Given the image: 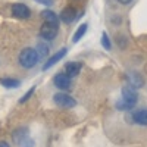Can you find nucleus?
<instances>
[{
    "label": "nucleus",
    "mask_w": 147,
    "mask_h": 147,
    "mask_svg": "<svg viewBox=\"0 0 147 147\" xmlns=\"http://www.w3.org/2000/svg\"><path fill=\"white\" fill-rule=\"evenodd\" d=\"M38 53H37L35 49H31V47H27L24 49V50L19 53V63L21 66L24 68H32L37 65V62H38Z\"/></svg>",
    "instance_id": "obj_1"
},
{
    "label": "nucleus",
    "mask_w": 147,
    "mask_h": 147,
    "mask_svg": "<svg viewBox=\"0 0 147 147\" xmlns=\"http://www.w3.org/2000/svg\"><path fill=\"white\" fill-rule=\"evenodd\" d=\"M53 100H55V103L57 106L65 107V109H71V107H74V106L77 105L75 99L71 97L69 94H66V93H57V94H55L53 96Z\"/></svg>",
    "instance_id": "obj_2"
},
{
    "label": "nucleus",
    "mask_w": 147,
    "mask_h": 147,
    "mask_svg": "<svg viewBox=\"0 0 147 147\" xmlns=\"http://www.w3.org/2000/svg\"><path fill=\"white\" fill-rule=\"evenodd\" d=\"M57 34V25L50 22H44L43 27L40 28V35L46 40H53Z\"/></svg>",
    "instance_id": "obj_3"
},
{
    "label": "nucleus",
    "mask_w": 147,
    "mask_h": 147,
    "mask_svg": "<svg viewBox=\"0 0 147 147\" xmlns=\"http://www.w3.org/2000/svg\"><path fill=\"white\" fill-rule=\"evenodd\" d=\"M122 100L129 103V105H136L137 100H138V94L136 91V88L129 87V85H125L124 88H122Z\"/></svg>",
    "instance_id": "obj_4"
},
{
    "label": "nucleus",
    "mask_w": 147,
    "mask_h": 147,
    "mask_svg": "<svg viewBox=\"0 0 147 147\" xmlns=\"http://www.w3.org/2000/svg\"><path fill=\"white\" fill-rule=\"evenodd\" d=\"M12 13H13V16H16L19 19H28L30 15H31V12H30V9L25 5L16 3V5L12 6Z\"/></svg>",
    "instance_id": "obj_5"
},
{
    "label": "nucleus",
    "mask_w": 147,
    "mask_h": 147,
    "mask_svg": "<svg viewBox=\"0 0 147 147\" xmlns=\"http://www.w3.org/2000/svg\"><path fill=\"white\" fill-rule=\"evenodd\" d=\"M55 85L59 88V90H69L71 88V78L66 75V74H57L55 77Z\"/></svg>",
    "instance_id": "obj_6"
},
{
    "label": "nucleus",
    "mask_w": 147,
    "mask_h": 147,
    "mask_svg": "<svg viewBox=\"0 0 147 147\" xmlns=\"http://www.w3.org/2000/svg\"><path fill=\"white\" fill-rule=\"evenodd\" d=\"M80 15H77V10L74 9V7H66L63 9L62 12H60V19H62L65 24H71L74 22Z\"/></svg>",
    "instance_id": "obj_7"
},
{
    "label": "nucleus",
    "mask_w": 147,
    "mask_h": 147,
    "mask_svg": "<svg viewBox=\"0 0 147 147\" xmlns=\"http://www.w3.org/2000/svg\"><path fill=\"white\" fill-rule=\"evenodd\" d=\"M65 55H66V49H62V50H59L57 53H55V55H53V56H52V57L49 59L47 62H46V63L43 65V71H47L49 68H52V66H53L55 63H57L59 60L62 59V57H63Z\"/></svg>",
    "instance_id": "obj_8"
},
{
    "label": "nucleus",
    "mask_w": 147,
    "mask_h": 147,
    "mask_svg": "<svg viewBox=\"0 0 147 147\" xmlns=\"http://www.w3.org/2000/svg\"><path fill=\"white\" fill-rule=\"evenodd\" d=\"M128 85L129 87H132V88H140V87H143V78H141V75L140 74H137V72H129L128 74Z\"/></svg>",
    "instance_id": "obj_9"
},
{
    "label": "nucleus",
    "mask_w": 147,
    "mask_h": 147,
    "mask_svg": "<svg viewBox=\"0 0 147 147\" xmlns=\"http://www.w3.org/2000/svg\"><path fill=\"white\" fill-rule=\"evenodd\" d=\"M132 121L140 124V125H147V109L136 110V112L132 113Z\"/></svg>",
    "instance_id": "obj_10"
},
{
    "label": "nucleus",
    "mask_w": 147,
    "mask_h": 147,
    "mask_svg": "<svg viewBox=\"0 0 147 147\" xmlns=\"http://www.w3.org/2000/svg\"><path fill=\"white\" fill-rule=\"evenodd\" d=\"M81 68H82V65L80 63V62H69L68 65H66V75L71 78V77H77L78 74H80V71H81Z\"/></svg>",
    "instance_id": "obj_11"
},
{
    "label": "nucleus",
    "mask_w": 147,
    "mask_h": 147,
    "mask_svg": "<svg viewBox=\"0 0 147 147\" xmlns=\"http://www.w3.org/2000/svg\"><path fill=\"white\" fill-rule=\"evenodd\" d=\"M41 16L44 18L46 22L56 24V25H57V22H59V16L55 13V12H52V10H43V12H41Z\"/></svg>",
    "instance_id": "obj_12"
},
{
    "label": "nucleus",
    "mask_w": 147,
    "mask_h": 147,
    "mask_svg": "<svg viewBox=\"0 0 147 147\" xmlns=\"http://www.w3.org/2000/svg\"><path fill=\"white\" fill-rule=\"evenodd\" d=\"M0 84L5 85L6 88H18L21 85L19 80H12V78H2L0 80Z\"/></svg>",
    "instance_id": "obj_13"
},
{
    "label": "nucleus",
    "mask_w": 147,
    "mask_h": 147,
    "mask_svg": "<svg viewBox=\"0 0 147 147\" xmlns=\"http://www.w3.org/2000/svg\"><path fill=\"white\" fill-rule=\"evenodd\" d=\"M87 24H82V25H80L78 27V30H77V32L74 34V43H78L81 38H82V35L87 32Z\"/></svg>",
    "instance_id": "obj_14"
},
{
    "label": "nucleus",
    "mask_w": 147,
    "mask_h": 147,
    "mask_svg": "<svg viewBox=\"0 0 147 147\" xmlns=\"http://www.w3.org/2000/svg\"><path fill=\"white\" fill-rule=\"evenodd\" d=\"M35 50H37V53H38L40 57H46V56L49 55V47H47L44 43H38V44H37Z\"/></svg>",
    "instance_id": "obj_15"
},
{
    "label": "nucleus",
    "mask_w": 147,
    "mask_h": 147,
    "mask_svg": "<svg viewBox=\"0 0 147 147\" xmlns=\"http://www.w3.org/2000/svg\"><path fill=\"white\" fill-rule=\"evenodd\" d=\"M16 144H18L19 147H34V141L30 138V136H25L24 138H21Z\"/></svg>",
    "instance_id": "obj_16"
},
{
    "label": "nucleus",
    "mask_w": 147,
    "mask_h": 147,
    "mask_svg": "<svg viewBox=\"0 0 147 147\" xmlns=\"http://www.w3.org/2000/svg\"><path fill=\"white\" fill-rule=\"evenodd\" d=\"M116 107L121 109V110H128V109H132V105H129V103H127L124 100H121V102L116 103Z\"/></svg>",
    "instance_id": "obj_17"
},
{
    "label": "nucleus",
    "mask_w": 147,
    "mask_h": 147,
    "mask_svg": "<svg viewBox=\"0 0 147 147\" xmlns=\"http://www.w3.org/2000/svg\"><path fill=\"white\" fill-rule=\"evenodd\" d=\"M102 44L107 49V50H110V41H109V37L106 32H103V37H102Z\"/></svg>",
    "instance_id": "obj_18"
},
{
    "label": "nucleus",
    "mask_w": 147,
    "mask_h": 147,
    "mask_svg": "<svg viewBox=\"0 0 147 147\" xmlns=\"http://www.w3.org/2000/svg\"><path fill=\"white\" fill-rule=\"evenodd\" d=\"M34 91H35V87H32V88H30V90H28V93H27V94H25V96H24V97H22V99L19 100V103H24V102H27V100L30 99V97H31V94H32Z\"/></svg>",
    "instance_id": "obj_19"
},
{
    "label": "nucleus",
    "mask_w": 147,
    "mask_h": 147,
    "mask_svg": "<svg viewBox=\"0 0 147 147\" xmlns=\"http://www.w3.org/2000/svg\"><path fill=\"white\" fill-rule=\"evenodd\" d=\"M35 2L40 5H44V6H50V5H53L55 0H35Z\"/></svg>",
    "instance_id": "obj_20"
},
{
    "label": "nucleus",
    "mask_w": 147,
    "mask_h": 147,
    "mask_svg": "<svg viewBox=\"0 0 147 147\" xmlns=\"http://www.w3.org/2000/svg\"><path fill=\"white\" fill-rule=\"evenodd\" d=\"M118 2L121 3V5H128V3H131L132 0H118Z\"/></svg>",
    "instance_id": "obj_21"
},
{
    "label": "nucleus",
    "mask_w": 147,
    "mask_h": 147,
    "mask_svg": "<svg viewBox=\"0 0 147 147\" xmlns=\"http://www.w3.org/2000/svg\"><path fill=\"white\" fill-rule=\"evenodd\" d=\"M0 147H10L6 141H0Z\"/></svg>",
    "instance_id": "obj_22"
}]
</instances>
